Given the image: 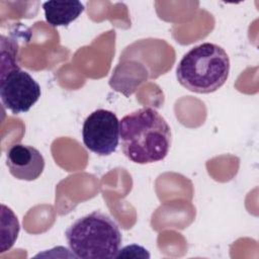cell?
<instances>
[{"label": "cell", "instance_id": "6da1fadb", "mask_svg": "<svg viewBox=\"0 0 259 259\" xmlns=\"http://www.w3.org/2000/svg\"><path fill=\"white\" fill-rule=\"evenodd\" d=\"M119 140L124 156L137 164L163 160L171 146V128L154 108L143 107L119 120Z\"/></svg>", "mask_w": 259, "mask_h": 259}, {"label": "cell", "instance_id": "7a4b0ae2", "mask_svg": "<svg viewBox=\"0 0 259 259\" xmlns=\"http://www.w3.org/2000/svg\"><path fill=\"white\" fill-rule=\"evenodd\" d=\"M230 73V58L220 46L203 42L189 50L180 60L176 77L191 92L207 94L220 89Z\"/></svg>", "mask_w": 259, "mask_h": 259}, {"label": "cell", "instance_id": "3957f363", "mask_svg": "<svg viewBox=\"0 0 259 259\" xmlns=\"http://www.w3.org/2000/svg\"><path fill=\"white\" fill-rule=\"evenodd\" d=\"M65 237L74 256L82 259L114 258L122 240L117 224L98 210L76 220Z\"/></svg>", "mask_w": 259, "mask_h": 259}, {"label": "cell", "instance_id": "277c9868", "mask_svg": "<svg viewBox=\"0 0 259 259\" xmlns=\"http://www.w3.org/2000/svg\"><path fill=\"white\" fill-rule=\"evenodd\" d=\"M38 83L19 66L1 69L0 97L2 104L14 114L27 112L39 99Z\"/></svg>", "mask_w": 259, "mask_h": 259}, {"label": "cell", "instance_id": "5b68a950", "mask_svg": "<svg viewBox=\"0 0 259 259\" xmlns=\"http://www.w3.org/2000/svg\"><path fill=\"white\" fill-rule=\"evenodd\" d=\"M82 138L85 147L99 156L115 152L119 143V120L116 114L106 109L90 113L84 120Z\"/></svg>", "mask_w": 259, "mask_h": 259}, {"label": "cell", "instance_id": "8992f818", "mask_svg": "<svg viewBox=\"0 0 259 259\" xmlns=\"http://www.w3.org/2000/svg\"><path fill=\"white\" fill-rule=\"evenodd\" d=\"M6 165L10 174L18 180L33 181L45 169V159L32 146L15 144L6 153Z\"/></svg>", "mask_w": 259, "mask_h": 259}, {"label": "cell", "instance_id": "52a82bcc", "mask_svg": "<svg viewBox=\"0 0 259 259\" xmlns=\"http://www.w3.org/2000/svg\"><path fill=\"white\" fill-rule=\"evenodd\" d=\"M42 8L45 17L52 26H67L84 11L85 7L80 1H47Z\"/></svg>", "mask_w": 259, "mask_h": 259}]
</instances>
